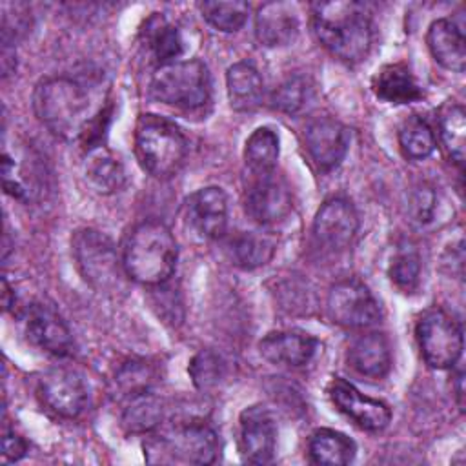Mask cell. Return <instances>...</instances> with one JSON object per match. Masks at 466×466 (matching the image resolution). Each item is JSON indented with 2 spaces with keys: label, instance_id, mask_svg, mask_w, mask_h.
Segmentation results:
<instances>
[{
  "label": "cell",
  "instance_id": "e575fe53",
  "mask_svg": "<svg viewBox=\"0 0 466 466\" xmlns=\"http://www.w3.org/2000/svg\"><path fill=\"white\" fill-rule=\"evenodd\" d=\"M187 371L198 390L209 391L218 388V384L226 379L228 364L217 351L202 350L191 359Z\"/></svg>",
  "mask_w": 466,
  "mask_h": 466
},
{
  "label": "cell",
  "instance_id": "d4e9b609",
  "mask_svg": "<svg viewBox=\"0 0 466 466\" xmlns=\"http://www.w3.org/2000/svg\"><path fill=\"white\" fill-rule=\"evenodd\" d=\"M357 444L346 433L320 428L315 430L308 441V455L313 464L344 466L355 459Z\"/></svg>",
  "mask_w": 466,
  "mask_h": 466
},
{
  "label": "cell",
  "instance_id": "f35d334b",
  "mask_svg": "<svg viewBox=\"0 0 466 466\" xmlns=\"http://www.w3.org/2000/svg\"><path fill=\"white\" fill-rule=\"evenodd\" d=\"M462 379H464V375H462V371H459V373H457V377H455V391H457V404H459V408H461V410H464V408H462V406H464V400H462V397H464Z\"/></svg>",
  "mask_w": 466,
  "mask_h": 466
},
{
  "label": "cell",
  "instance_id": "ac0fdd59",
  "mask_svg": "<svg viewBox=\"0 0 466 466\" xmlns=\"http://www.w3.org/2000/svg\"><path fill=\"white\" fill-rule=\"evenodd\" d=\"M319 350V340L300 329L271 331L258 342L260 355L271 364L299 368L308 364Z\"/></svg>",
  "mask_w": 466,
  "mask_h": 466
},
{
  "label": "cell",
  "instance_id": "8d00e7d4",
  "mask_svg": "<svg viewBox=\"0 0 466 466\" xmlns=\"http://www.w3.org/2000/svg\"><path fill=\"white\" fill-rule=\"evenodd\" d=\"M435 206H437V195L431 186L420 184L413 189L410 198V213L413 222H417L419 226H426L428 222H431Z\"/></svg>",
  "mask_w": 466,
  "mask_h": 466
},
{
  "label": "cell",
  "instance_id": "9a60e30c",
  "mask_svg": "<svg viewBox=\"0 0 466 466\" xmlns=\"http://www.w3.org/2000/svg\"><path fill=\"white\" fill-rule=\"evenodd\" d=\"M277 446V426L273 415L264 406H249L240 413L238 450L240 457L251 464L273 461Z\"/></svg>",
  "mask_w": 466,
  "mask_h": 466
},
{
  "label": "cell",
  "instance_id": "e0dca14e",
  "mask_svg": "<svg viewBox=\"0 0 466 466\" xmlns=\"http://www.w3.org/2000/svg\"><path fill=\"white\" fill-rule=\"evenodd\" d=\"M25 331L35 346L55 357H66L73 350V337L67 324L49 306L35 304L29 308Z\"/></svg>",
  "mask_w": 466,
  "mask_h": 466
},
{
  "label": "cell",
  "instance_id": "f1b7e54d",
  "mask_svg": "<svg viewBox=\"0 0 466 466\" xmlns=\"http://www.w3.org/2000/svg\"><path fill=\"white\" fill-rule=\"evenodd\" d=\"M162 400L151 391L138 393L127 399V406L122 413V424L127 431L146 433L158 428L162 420Z\"/></svg>",
  "mask_w": 466,
  "mask_h": 466
},
{
  "label": "cell",
  "instance_id": "6da1fadb",
  "mask_svg": "<svg viewBox=\"0 0 466 466\" xmlns=\"http://www.w3.org/2000/svg\"><path fill=\"white\" fill-rule=\"evenodd\" d=\"M36 118L62 140L86 138L100 115H95L89 89L69 76H49L33 93Z\"/></svg>",
  "mask_w": 466,
  "mask_h": 466
},
{
  "label": "cell",
  "instance_id": "8992f818",
  "mask_svg": "<svg viewBox=\"0 0 466 466\" xmlns=\"http://www.w3.org/2000/svg\"><path fill=\"white\" fill-rule=\"evenodd\" d=\"M149 93L166 106L182 111H198L208 106L211 98L208 66L198 58L160 66L151 76Z\"/></svg>",
  "mask_w": 466,
  "mask_h": 466
},
{
  "label": "cell",
  "instance_id": "9c48e42d",
  "mask_svg": "<svg viewBox=\"0 0 466 466\" xmlns=\"http://www.w3.org/2000/svg\"><path fill=\"white\" fill-rule=\"evenodd\" d=\"M328 317L350 329H364L380 319V308L370 288L359 279H342L335 282L326 299Z\"/></svg>",
  "mask_w": 466,
  "mask_h": 466
},
{
  "label": "cell",
  "instance_id": "5bb4252c",
  "mask_svg": "<svg viewBox=\"0 0 466 466\" xmlns=\"http://www.w3.org/2000/svg\"><path fill=\"white\" fill-rule=\"evenodd\" d=\"M359 231V215L353 204L342 197L328 198L313 220V237L329 251L346 249Z\"/></svg>",
  "mask_w": 466,
  "mask_h": 466
},
{
  "label": "cell",
  "instance_id": "d590c367",
  "mask_svg": "<svg viewBox=\"0 0 466 466\" xmlns=\"http://www.w3.org/2000/svg\"><path fill=\"white\" fill-rule=\"evenodd\" d=\"M388 275L399 289L411 293L419 286L420 277V258L417 249L410 244L399 246L390 260Z\"/></svg>",
  "mask_w": 466,
  "mask_h": 466
},
{
  "label": "cell",
  "instance_id": "5b68a950",
  "mask_svg": "<svg viewBox=\"0 0 466 466\" xmlns=\"http://www.w3.org/2000/svg\"><path fill=\"white\" fill-rule=\"evenodd\" d=\"M135 153L151 177L169 178L186 160L187 140L175 122L158 115H140L135 127Z\"/></svg>",
  "mask_w": 466,
  "mask_h": 466
},
{
  "label": "cell",
  "instance_id": "cb8c5ba5",
  "mask_svg": "<svg viewBox=\"0 0 466 466\" xmlns=\"http://www.w3.org/2000/svg\"><path fill=\"white\" fill-rule=\"evenodd\" d=\"M373 91L379 98L390 104H411L424 96L410 67L400 62L388 64L377 71L373 78Z\"/></svg>",
  "mask_w": 466,
  "mask_h": 466
},
{
  "label": "cell",
  "instance_id": "30bf717a",
  "mask_svg": "<svg viewBox=\"0 0 466 466\" xmlns=\"http://www.w3.org/2000/svg\"><path fill=\"white\" fill-rule=\"evenodd\" d=\"M246 213L260 226H275L286 220L293 209L288 184L273 173L253 175L244 197Z\"/></svg>",
  "mask_w": 466,
  "mask_h": 466
},
{
  "label": "cell",
  "instance_id": "8fae6325",
  "mask_svg": "<svg viewBox=\"0 0 466 466\" xmlns=\"http://www.w3.org/2000/svg\"><path fill=\"white\" fill-rule=\"evenodd\" d=\"M38 397L42 404L64 419L78 417L87 404L84 379L71 368L56 366L38 379Z\"/></svg>",
  "mask_w": 466,
  "mask_h": 466
},
{
  "label": "cell",
  "instance_id": "d6a6232c",
  "mask_svg": "<svg viewBox=\"0 0 466 466\" xmlns=\"http://www.w3.org/2000/svg\"><path fill=\"white\" fill-rule=\"evenodd\" d=\"M204 20L222 33L238 31L249 15V5L246 2H202L198 5Z\"/></svg>",
  "mask_w": 466,
  "mask_h": 466
},
{
  "label": "cell",
  "instance_id": "d6986e66",
  "mask_svg": "<svg viewBox=\"0 0 466 466\" xmlns=\"http://www.w3.org/2000/svg\"><path fill=\"white\" fill-rule=\"evenodd\" d=\"M426 44L439 66L448 71L462 73L466 66V42L464 29L453 18H439L431 22Z\"/></svg>",
  "mask_w": 466,
  "mask_h": 466
},
{
  "label": "cell",
  "instance_id": "277c9868",
  "mask_svg": "<svg viewBox=\"0 0 466 466\" xmlns=\"http://www.w3.org/2000/svg\"><path fill=\"white\" fill-rule=\"evenodd\" d=\"M218 450L217 431L202 420L173 422L144 442L146 461L151 464H211Z\"/></svg>",
  "mask_w": 466,
  "mask_h": 466
},
{
  "label": "cell",
  "instance_id": "603a6c76",
  "mask_svg": "<svg viewBox=\"0 0 466 466\" xmlns=\"http://www.w3.org/2000/svg\"><path fill=\"white\" fill-rule=\"evenodd\" d=\"M226 91L235 111H253L260 106L264 82L253 64L237 62L226 71Z\"/></svg>",
  "mask_w": 466,
  "mask_h": 466
},
{
  "label": "cell",
  "instance_id": "52a82bcc",
  "mask_svg": "<svg viewBox=\"0 0 466 466\" xmlns=\"http://www.w3.org/2000/svg\"><path fill=\"white\" fill-rule=\"evenodd\" d=\"M73 255L84 280L96 291H115L122 282V258L113 242L100 231L84 228L71 238Z\"/></svg>",
  "mask_w": 466,
  "mask_h": 466
},
{
  "label": "cell",
  "instance_id": "836d02e7",
  "mask_svg": "<svg viewBox=\"0 0 466 466\" xmlns=\"http://www.w3.org/2000/svg\"><path fill=\"white\" fill-rule=\"evenodd\" d=\"M313 95V87L306 76L293 75L286 78L279 87H275L271 95V106L273 109L286 113V115H295L302 111Z\"/></svg>",
  "mask_w": 466,
  "mask_h": 466
},
{
  "label": "cell",
  "instance_id": "1f68e13d",
  "mask_svg": "<svg viewBox=\"0 0 466 466\" xmlns=\"http://www.w3.org/2000/svg\"><path fill=\"white\" fill-rule=\"evenodd\" d=\"M157 380L155 366L147 360H127L122 364L115 375V391H118V397L131 399L138 393L151 391L153 382Z\"/></svg>",
  "mask_w": 466,
  "mask_h": 466
},
{
  "label": "cell",
  "instance_id": "44dd1931",
  "mask_svg": "<svg viewBox=\"0 0 466 466\" xmlns=\"http://www.w3.org/2000/svg\"><path fill=\"white\" fill-rule=\"evenodd\" d=\"M350 366L366 379H382L391 368L390 340L380 331L359 335L348 350Z\"/></svg>",
  "mask_w": 466,
  "mask_h": 466
},
{
  "label": "cell",
  "instance_id": "7a4b0ae2",
  "mask_svg": "<svg viewBox=\"0 0 466 466\" xmlns=\"http://www.w3.org/2000/svg\"><path fill=\"white\" fill-rule=\"evenodd\" d=\"M311 24L319 42L346 64L360 62L371 47V18L359 2H317L311 5Z\"/></svg>",
  "mask_w": 466,
  "mask_h": 466
},
{
  "label": "cell",
  "instance_id": "4dcf8cb0",
  "mask_svg": "<svg viewBox=\"0 0 466 466\" xmlns=\"http://www.w3.org/2000/svg\"><path fill=\"white\" fill-rule=\"evenodd\" d=\"M399 146L406 158L422 160L435 149V135L430 124L420 116L408 118L399 131Z\"/></svg>",
  "mask_w": 466,
  "mask_h": 466
},
{
  "label": "cell",
  "instance_id": "ffe728a7",
  "mask_svg": "<svg viewBox=\"0 0 466 466\" xmlns=\"http://www.w3.org/2000/svg\"><path fill=\"white\" fill-rule=\"evenodd\" d=\"M299 18L291 4L268 2L255 15V36L260 46L280 47L297 38Z\"/></svg>",
  "mask_w": 466,
  "mask_h": 466
},
{
  "label": "cell",
  "instance_id": "484cf974",
  "mask_svg": "<svg viewBox=\"0 0 466 466\" xmlns=\"http://www.w3.org/2000/svg\"><path fill=\"white\" fill-rule=\"evenodd\" d=\"M226 253L235 266L255 269L271 260L275 253V242L260 233L240 231L228 238Z\"/></svg>",
  "mask_w": 466,
  "mask_h": 466
},
{
  "label": "cell",
  "instance_id": "7402d4cb",
  "mask_svg": "<svg viewBox=\"0 0 466 466\" xmlns=\"http://www.w3.org/2000/svg\"><path fill=\"white\" fill-rule=\"evenodd\" d=\"M84 177L87 184L102 195L118 191L126 182L122 162L102 144H95L87 149L84 160Z\"/></svg>",
  "mask_w": 466,
  "mask_h": 466
},
{
  "label": "cell",
  "instance_id": "4fadbf2b",
  "mask_svg": "<svg viewBox=\"0 0 466 466\" xmlns=\"http://www.w3.org/2000/svg\"><path fill=\"white\" fill-rule=\"evenodd\" d=\"M304 146L313 164L322 171L340 166L350 147V131L331 116H317L304 127Z\"/></svg>",
  "mask_w": 466,
  "mask_h": 466
},
{
  "label": "cell",
  "instance_id": "83f0119b",
  "mask_svg": "<svg viewBox=\"0 0 466 466\" xmlns=\"http://www.w3.org/2000/svg\"><path fill=\"white\" fill-rule=\"evenodd\" d=\"M146 44L158 67L177 62V56L182 55V36L178 29L169 25L162 16H153L146 24Z\"/></svg>",
  "mask_w": 466,
  "mask_h": 466
},
{
  "label": "cell",
  "instance_id": "3957f363",
  "mask_svg": "<svg viewBox=\"0 0 466 466\" xmlns=\"http://www.w3.org/2000/svg\"><path fill=\"white\" fill-rule=\"evenodd\" d=\"M178 248L171 229L158 220L137 224L122 248L124 273L144 286H160L177 268Z\"/></svg>",
  "mask_w": 466,
  "mask_h": 466
},
{
  "label": "cell",
  "instance_id": "ba28073f",
  "mask_svg": "<svg viewBox=\"0 0 466 466\" xmlns=\"http://www.w3.org/2000/svg\"><path fill=\"white\" fill-rule=\"evenodd\" d=\"M415 339L424 362L433 370L453 368L462 355V328L441 308H431L420 315Z\"/></svg>",
  "mask_w": 466,
  "mask_h": 466
},
{
  "label": "cell",
  "instance_id": "2e32d148",
  "mask_svg": "<svg viewBox=\"0 0 466 466\" xmlns=\"http://www.w3.org/2000/svg\"><path fill=\"white\" fill-rule=\"evenodd\" d=\"M186 218L206 240L220 238L228 228V197L218 186H206L186 198Z\"/></svg>",
  "mask_w": 466,
  "mask_h": 466
},
{
  "label": "cell",
  "instance_id": "7c38bea8",
  "mask_svg": "<svg viewBox=\"0 0 466 466\" xmlns=\"http://www.w3.org/2000/svg\"><path fill=\"white\" fill-rule=\"evenodd\" d=\"M328 393L337 410L366 431H380L391 420V410L386 402L362 395L351 382L340 377L329 382Z\"/></svg>",
  "mask_w": 466,
  "mask_h": 466
},
{
  "label": "cell",
  "instance_id": "4316f807",
  "mask_svg": "<svg viewBox=\"0 0 466 466\" xmlns=\"http://www.w3.org/2000/svg\"><path fill=\"white\" fill-rule=\"evenodd\" d=\"M246 166L253 175L273 173L279 160V137L271 127H257L244 147Z\"/></svg>",
  "mask_w": 466,
  "mask_h": 466
},
{
  "label": "cell",
  "instance_id": "f546056e",
  "mask_svg": "<svg viewBox=\"0 0 466 466\" xmlns=\"http://www.w3.org/2000/svg\"><path fill=\"white\" fill-rule=\"evenodd\" d=\"M439 133L448 157L461 167L464 162V137L466 116L459 104H448L439 116Z\"/></svg>",
  "mask_w": 466,
  "mask_h": 466
},
{
  "label": "cell",
  "instance_id": "74e56055",
  "mask_svg": "<svg viewBox=\"0 0 466 466\" xmlns=\"http://www.w3.org/2000/svg\"><path fill=\"white\" fill-rule=\"evenodd\" d=\"M27 442L16 433H5L2 439V453L5 461H18L25 455Z\"/></svg>",
  "mask_w": 466,
  "mask_h": 466
}]
</instances>
